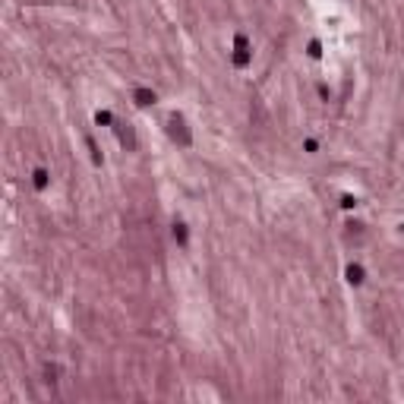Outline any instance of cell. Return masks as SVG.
<instances>
[{
	"label": "cell",
	"instance_id": "cell-1",
	"mask_svg": "<svg viewBox=\"0 0 404 404\" xmlns=\"http://www.w3.org/2000/svg\"><path fill=\"white\" fill-rule=\"evenodd\" d=\"M168 133H171V139H174V142L190 145V130H186V123H183V117H180V114H171V120H168Z\"/></svg>",
	"mask_w": 404,
	"mask_h": 404
},
{
	"label": "cell",
	"instance_id": "cell-2",
	"mask_svg": "<svg viewBox=\"0 0 404 404\" xmlns=\"http://www.w3.org/2000/svg\"><path fill=\"white\" fill-rule=\"evenodd\" d=\"M133 101H136L139 108H152V105H155V92H152V89H136V92H133Z\"/></svg>",
	"mask_w": 404,
	"mask_h": 404
},
{
	"label": "cell",
	"instance_id": "cell-3",
	"mask_svg": "<svg viewBox=\"0 0 404 404\" xmlns=\"http://www.w3.org/2000/svg\"><path fill=\"white\" fill-rule=\"evenodd\" d=\"M48 183H51V174H48L45 168L32 171V186H35V190H48Z\"/></svg>",
	"mask_w": 404,
	"mask_h": 404
},
{
	"label": "cell",
	"instance_id": "cell-4",
	"mask_svg": "<svg viewBox=\"0 0 404 404\" xmlns=\"http://www.w3.org/2000/svg\"><path fill=\"white\" fill-rule=\"evenodd\" d=\"M114 126H117V136H120V142H123L126 149H133V145H136V139H133V130H130L126 123H114Z\"/></svg>",
	"mask_w": 404,
	"mask_h": 404
},
{
	"label": "cell",
	"instance_id": "cell-5",
	"mask_svg": "<svg viewBox=\"0 0 404 404\" xmlns=\"http://www.w3.org/2000/svg\"><path fill=\"white\" fill-rule=\"evenodd\" d=\"M171 237H174L180 246H186V240H190V234H186V225H180V221H177V225L171 228Z\"/></svg>",
	"mask_w": 404,
	"mask_h": 404
},
{
	"label": "cell",
	"instance_id": "cell-6",
	"mask_svg": "<svg viewBox=\"0 0 404 404\" xmlns=\"http://www.w3.org/2000/svg\"><path fill=\"white\" fill-rule=\"evenodd\" d=\"M253 60V51L250 48H240V51H234V66H246Z\"/></svg>",
	"mask_w": 404,
	"mask_h": 404
},
{
	"label": "cell",
	"instance_id": "cell-7",
	"mask_svg": "<svg viewBox=\"0 0 404 404\" xmlns=\"http://www.w3.org/2000/svg\"><path fill=\"white\" fill-rule=\"evenodd\" d=\"M347 281L350 285H363V269H360V265H347Z\"/></svg>",
	"mask_w": 404,
	"mask_h": 404
},
{
	"label": "cell",
	"instance_id": "cell-8",
	"mask_svg": "<svg viewBox=\"0 0 404 404\" xmlns=\"http://www.w3.org/2000/svg\"><path fill=\"white\" fill-rule=\"evenodd\" d=\"M85 142H89V152H92V161H95V165H101V152H98V145H95V139H92V136H89V139H85Z\"/></svg>",
	"mask_w": 404,
	"mask_h": 404
},
{
	"label": "cell",
	"instance_id": "cell-9",
	"mask_svg": "<svg viewBox=\"0 0 404 404\" xmlns=\"http://www.w3.org/2000/svg\"><path fill=\"white\" fill-rule=\"evenodd\" d=\"M57 376H60V369H57L54 363H48V366H45V379H48V382H57Z\"/></svg>",
	"mask_w": 404,
	"mask_h": 404
},
{
	"label": "cell",
	"instance_id": "cell-10",
	"mask_svg": "<svg viewBox=\"0 0 404 404\" xmlns=\"http://www.w3.org/2000/svg\"><path fill=\"white\" fill-rule=\"evenodd\" d=\"M95 123H114V117H111V111H98V114H95Z\"/></svg>",
	"mask_w": 404,
	"mask_h": 404
},
{
	"label": "cell",
	"instance_id": "cell-11",
	"mask_svg": "<svg viewBox=\"0 0 404 404\" xmlns=\"http://www.w3.org/2000/svg\"><path fill=\"white\" fill-rule=\"evenodd\" d=\"M303 149H306L309 155H316V152H319V142H316V139H306V142H303Z\"/></svg>",
	"mask_w": 404,
	"mask_h": 404
},
{
	"label": "cell",
	"instance_id": "cell-12",
	"mask_svg": "<svg viewBox=\"0 0 404 404\" xmlns=\"http://www.w3.org/2000/svg\"><path fill=\"white\" fill-rule=\"evenodd\" d=\"M341 205H345V209H354L357 199H354V196H341Z\"/></svg>",
	"mask_w": 404,
	"mask_h": 404
},
{
	"label": "cell",
	"instance_id": "cell-13",
	"mask_svg": "<svg viewBox=\"0 0 404 404\" xmlns=\"http://www.w3.org/2000/svg\"><path fill=\"white\" fill-rule=\"evenodd\" d=\"M234 48H237V51L246 48V35H234Z\"/></svg>",
	"mask_w": 404,
	"mask_h": 404
}]
</instances>
